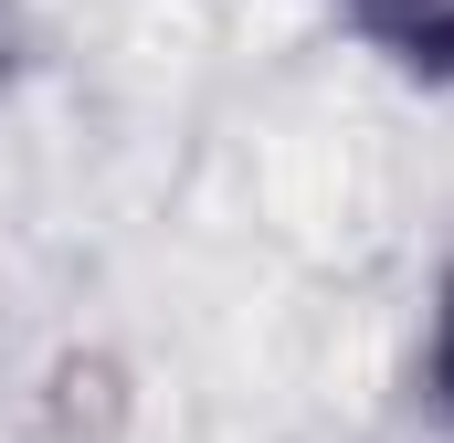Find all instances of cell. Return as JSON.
Returning a JSON list of instances; mask_svg holds the SVG:
<instances>
[{
  "label": "cell",
  "mask_w": 454,
  "mask_h": 443,
  "mask_svg": "<svg viewBox=\"0 0 454 443\" xmlns=\"http://www.w3.org/2000/svg\"><path fill=\"white\" fill-rule=\"evenodd\" d=\"M339 11H348V32L380 43L402 74L454 85V0H339Z\"/></svg>",
  "instance_id": "obj_1"
},
{
  "label": "cell",
  "mask_w": 454,
  "mask_h": 443,
  "mask_svg": "<svg viewBox=\"0 0 454 443\" xmlns=\"http://www.w3.org/2000/svg\"><path fill=\"white\" fill-rule=\"evenodd\" d=\"M423 391H434V412L454 423V285H444V307H434V348H423Z\"/></svg>",
  "instance_id": "obj_2"
}]
</instances>
